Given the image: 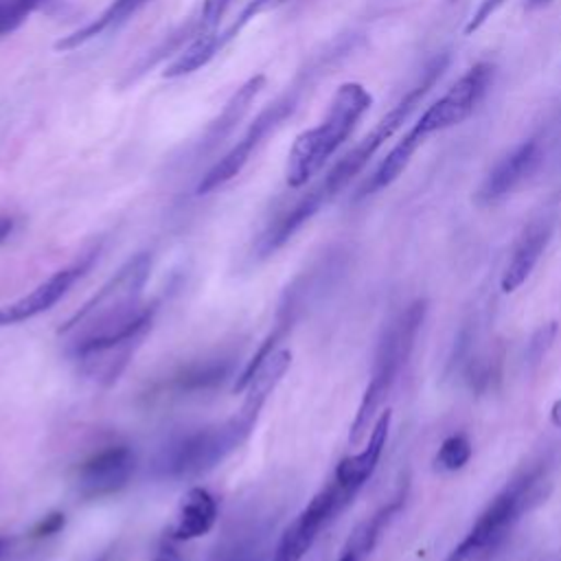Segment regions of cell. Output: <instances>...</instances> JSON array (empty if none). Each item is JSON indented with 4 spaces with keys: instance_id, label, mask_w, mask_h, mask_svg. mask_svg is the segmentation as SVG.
I'll use <instances>...</instances> for the list:
<instances>
[{
    "instance_id": "d4e9b609",
    "label": "cell",
    "mask_w": 561,
    "mask_h": 561,
    "mask_svg": "<svg viewBox=\"0 0 561 561\" xmlns=\"http://www.w3.org/2000/svg\"><path fill=\"white\" fill-rule=\"evenodd\" d=\"M64 522H66V519H64V513H50V515H46L44 519H39V522L35 524V528L31 530V535L37 537V539L57 535V533L64 528Z\"/></svg>"
},
{
    "instance_id": "5b68a950",
    "label": "cell",
    "mask_w": 561,
    "mask_h": 561,
    "mask_svg": "<svg viewBox=\"0 0 561 561\" xmlns=\"http://www.w3.org/2000/svg\"><path fill=\"white\" fill-rule=\"evenodd\" d=\"M423 316H425V302L416 300L386 327V331L377 344L368 386L364 390V397L357 405L355 419L348 430L351 445H359L366 438L368 430L373 427L381 403L390 394L401 368L405 366V362L412 353Z\"/></svg>"
},
{
    "instance_id": "44dd1931",
    "label": "cell",
    "mask_w": 561,
    "mask_h": 561,
    "mask_svg": "<svg viewBox=\"0 0 561 561\" xmlns=\"http://www.w3.org/2000/svg\"><path fill=\"white\" fill-rule=\"evenodd\" d=\"M46 0H0V37L13 33Z\"/></svg>"
},
{
    "instance_id": "e0dca14e",
    "label": "cell",
    "mask_w": 561,
    "mask_h": 561,
    "mask_svg": "<svg viewBox=\"0 0 561 561\" xmlns=\"http://www.w3.org/2000/svg\"><path fill=\"white\" fill-rule=\"evenodd\" d=\"M263 85H265V75H254V77H250V79L230 96V101H228L226 107L221 110L219 118L208 127V131H206V136H204L202 142H206L208 147L221 142V138H226V136L232 131V127L241 121V116L248 112L250 103L254 101V96L261 92Z\"/></svg>"
},
{
    "instance_id": "8992f818",
    "label": "cell",
    "mask_w": 561,
    "mask_h": 561,
    "mask_svg": "<svg viewBox=\"0 0 561 561\" xmlns=\"http://www.w3.org/2000/svg\"><path fill=\"white\" fill-rule=\"evenodd\" d=\"M493 64L478 61L465 70L454 85H449L434 103H430L412 127L390 149L399 162H410L432 134H440L465 123L484 99L493 81Z\"/></svg>"
},
{
    "instance_id": "f1b7e54d",
    "label": "cell",
    "mask_w": 561,
    "mask_h": 561,
    "mask_svg": "<svg viewBox=\"0 0 561 561\" xmlns=\"http://www.w3.org/2000/svg\"><path fill=\"white\" fill-rule=\"evenodd\" d=\"M13 230V219L11 217H0V243L11 234Z\"/></svg>"
},
{
    "instance_id": "4dcf8cb0",
    "label": "cell",
    "mask_w": 561,
    "mask_h": 561,
    "mask_svg": "<svg viewBox=\"0 0 561 561\" xmlns=\"http://www.w3.org/2000/svg\"><path fill=\"white\" fill-rule=\"evenodd\" d=\"M550 2H552V0H528L526 7H528V9H539V7H546V4H550Z\"/></svg>"
},
{
    "instance_id": "3957f363",
    "label": "cell",
    "mask_w": 561,
    "mask_h": 561,
    "mask_svg": "<svg viewBox=\"0 0 561 561\" xmlns=\"http://www.w3.org/2000/svg\"><path fill=\"white\" fill-rule=\"evenodd\" d=\"M291 364L287 348L274 351L245 388V401L226 421L197 427L173 438L156 456V476L169 480H195L221 465L252 434L256 419Z\"/></svg>"
},
{
    "instance_id": "ac0fdd59",
    "label": "cell",
    "mask_w": 561,
    "mask_h": 561,
    "mask_svg": "<svg viewBox=\"0 0 561 561\" xmlns=\"http://www.w3.org/2000/svg\"><path fill=\"white\" fill-rule=\"evenodd\" d=\"M221 50L219 44V31H206V33H197L193 37V42L180 50V55L162 70L164 79H180L186 77L195 70H199L202 66H206L217 53Z\"/></svg>"
},
{
    "instance_id": "d6986e66",
    "label": "cell",
    "mask_w": 561,
    "mask_h": 561,
    "mask_svg": "<svg viewBox=\"0 0 561 561\" xmlns=\"http://www.w3.org/2000/svg\"><path fill=\"white\" fill-rule=\"evenodd\" d=\"M230 373V364L219 359V362H204V364H193L178 373L169 388L173 392H197V390H208L217 383H221Z\"/></svg>"
},
{
    "instance_id": "f546056e",
    "label": "cell",
    "mask_w": 561,
    "mask_h": 561,
    "mask_svg": "<svg viewBox=\"0 0 561 561\" xmlns=\"http://www.w3.org/2000/svg\"><path fill=\"white\" fill-rule=\"evenodd\" d=\"M550 421L554 427L561 430V399L552 403V410H550Z\"/></svg>"
},
{
    "instance_id": "83f0119b",
    "label": "cell",
    "mask_w": 561,
    "mask_h": 561,
    "mask_svg": "<svg viewBox=\"0 0 561 561\" xmlns=\"http://www.w3.org/2000/svg\"><path fill=\"white\" fill-rule=\"evenodd\" d=\"M219 561H252V559H250L245 546H237V548H232L228 554H224Z\"/></svg>"
},
{
    "instance_id": "ffe728a7",
    "label": "cell",
    "mask_w": 561,
    "mask_h": 561,
    "mask_svg": "<svg viewBox=\"0 0 561 561\" xmlns=\"http://www.w3.org/2000/svg\"><path fill=\"white\" fill-rule=\"evenodd\" d=\"M469 458H471L469 438L465 434H451L440 443L434 465L440 471H458L469 462Z\"/></svg>"
},
{
    "instance_id": "4316f807",
    "label": "cell",
    "mask_w": 561,
    "mask_h": 561,
    "mask_svg": "<svg viewBox=\"0 0 561 561\" xmlns=\"http://www.w3.org/2000/svg\"><path fill=\"white\" fill-rule=\"evenodd\" d=\"M151 561H182V557L173 546H164L156 552V557Z\"/></svg>"
},
{
    "instance_id": "9c48e42d",
    "label": "cell",
    "mask_w": 561,
    "mask_h": 561,
    "mask_svg": "<svg viewBox=\"0 0 561 561\" xmlns=\"http://www.w3.org/2000/svg\"><path fill=\"white\" fill-rule=\"evenodd\" d=\"M348 502L342 497V493L335 489L333 482H329L322 491H318L311 502L289 522V526L278 537L272 557L267 561H302L313 541L318 539L320 530L340 515Z\"/></svg>"
},
{
    "instance_id": "7a4b0ae2",
    "label": "cell",
    "mask_w": 561,
    "mask_h": 561,
    "mask_svg": "<svg viewBox=\"0 0 561 561\" xmlns=\"http://www.w3.org/2000/svg\"><path fill=\"white\" fill-rule=\"evenodd\" d=\"M449 64V55L440 53L432 57L410 90L375 123V127L353 145L324 175L322 180L309 188L291 208H287L274 224L265 228V232L256 241V259L272 256L278 248H283L322 206H327L337 193H342L351 180H355L362 169L373 160V156L399 131V127L408 121L414 107L425 99V94L434 88V83L443 77Z\"/></svg>"
},
{
    "instance_id": "7402d4cb",
    "label": "cell",
    "mask_w": 561,
    "mask_h": 561,
    "mask_svg": "<svg viewBox=\"0 0 561 561\" xmlns=\"http://www.w3.org/2000/svg\"><path fill=\"white\" fill-rule=\"evenodd\" d=\"M285 2H287V0H250V2L243 7V11L239 13V18H237L226 31L219 33L221 48H224L230 39H234V37L243 31V26H245L248 22H252V20L259 18L261 13H265V11H270V9H276V7L285 4Z\"/></svg>"
},
{
    "instance_id": "30bf717a",
    "label": "cell",
    "mask_w": 561,
    "mask_h": 561,
    "mask_svg": "<svg viewBox=\"0 0 561 561\" xmlns=\"http://www.w3.org/2000/svg\"><path fill=\"white\" fill-rule=\"evenodd\" d=\"M136 469V454L129 445H107L92 454L77 469V491L88 500H99L125 489Z\"/></svg>"
},
{
    "instance_id": "cb8c5ba5",
    "label": "cell",
    "mask_w": 561,
    "mask_h": 561,
    "mask_svg": "<svg viewBox=\"0 0 561 561\" xmlns=\"http://www.w3.org/2000/svg\"><path fill=\"white\" fill-rule=\"evenodd\" d=\"M504 2H506V0H482V2L478 4V9L471 13L469 22L465 24V33L471 35V33H476L478 28H482V24H484L489 18H493V13H495Z\"/></svg>"
},
{
    "instance_id": "1f68e13d",
    "label": "cell",
    "mask_w": 561,
    "mask_h": 561,
    "mask_svg": "<svg viewBox=\"0 0 561 561\" xmlns=\"http://www.w3.org/2000/svg\"><path fill=\"white\" fill-rule=\"evenodd\" d=\"M7 546H9V539H7V537H0V557L7 552Z\"/></svg>"
},
{
    "instance_id": "603a6c76",
    "label": "cell",
    "mask_w": 561,
    "mask_h": 561,
    "mask_svg": "<svg viewBox=\"0 0 561 561\" xmlns=\"http://www.w3.org/2000/svg\"><path fill=\"white\" fill-rule=\"evenodd\" d=\"M230 4H232V0H204L193 35L206 33V31H217L219 20L224 18V13L228 11Z\"/></svg>"
},
{
    "instance_id": "5bb4252c",
    "label": "cell",
    "mask_w": 561,
    "mask_h": 561,
    "mask_svg": "<svg viewBox=\"0 0 561 561\" xmlns=\"http://www.w3.org/2000/svg\"><path fill=\"white\" fill-rule=\"evenodd\" d=\"M217 513H219V506L215 495L204 486H191L178 504L173 524L169 528V539L191 541V539L204 537L215 526Z\"/></svg>"
},
{
    "instance_id": "9a60e30c",
    "label": "cell",
    "mask_w": 561,
    "mask_h": 561,
    "mask_svg": "<svg viewBox=\"0 0 561 561\" xmlns=\"http://www.w3.org/2000/svg\"><path fill=\"white\" fill-rule=\"evenodd\" d=\"M550 239V228L543 224H533L528 226V230L519 237L506 267L502 274V291L511 294L515 291L519 285L526 283V278L530 276V272L535 270L539 256L543 254L546 245Z\"/></svg>"
},
{
    "instance_id": "7c38bea8",
    "label": "cell",
    "mask_w": 561,
    "mask_h": 561,
    "mask_svg": "<svg viewBox=\"0 0 561 561\" xmlns=\"http://www.w3.org/2000/svg\"><path fill=\"white\" fill-rule=\"evenodd\" d=\"M541 160L543 142L537 136L517 142L489 169L478 188V199L484 204L504 199L539 169Z\"/></svg>"
},
{
    "instance_id": "2e32d148",
    "label": "cell",
    "mask_w": 561,
    "mask_h": 561,
    "mask_svg": "<svg viewBox=\"0 0 561 561\" xmlns=\"http://www.w3.org/2000/svg\"><path fill=\"white\" fill-rule=\"evenodd\" d=\"M151 0H112L94 20H90L88 24L79 26L77 31L64 35L61 39L55 42V50H75L92 39H96L99 35L125 24L129 18H134L145 4H149Z\"/></svg>"
},
{
    "instance_id": "277c9868",
    "label": "cell",
    "mask_w": 561,
    "mask_h": 561,
    "mask_svg": "<svg viewBox=\"0 0 561 561\" xmlns=\"http://www.w3.org/2000/svg\"><path fill=\"white\" fill-rule=\"evenodd\" d=\"M373 94L359 81L342 83L320 121V125L296 136L285 164V182L289 188L305 186L329 158L346 142L362 116L370 110Z\"/></svg>"
},
{
    "instance_id": "8fae6325",
    "label": "cell",
    "mask_w": 561,
    "mask_h": 561,
    "mask_svg": "<svg viewBox=\"0 0 561 561\" xmlns=\"http://www.w3.org/2000/svg\"><path fill=\"white\" fill-rule=\"evenodd\" d=\"M96 252H88L85 256L72 261L70 265L53 272L46 280H42L35 289L24 294L22 298L0 307V329L9 324H20L26 322L44 311H48L53 305H57L68 289L90 270Z\"/></svg>"
},
{
    "instance_id": "6da1fadb",
    "label": "cell",
    "mask_w": 561,
    "mask_h": 561,
    "mask_svg": "<svg viewBox=\"0 0 561 561\" xmlns=\"http://www.w3.org/2000/svg\"><path fill=\"white\" fill-rule=\"evenodd\" d=\"M149 274L151 254H134L57 331L72 335L68 353L81 373L105 386L116 381L153 324L158 302L140 300Z\"/></svg>"
},
{
    "instance_id": "484cf974",
    "label": "cell",
    "mask_w": 561,
    "mask_h": 561,
    "mask_svg": "<svg viewBox=\"0 0 561 561\" xmlns=\"http://www.w3.org/2000/svg\"><path fill=\"white\" fill-rule=\"evenodd\" d=\"M554 333H557V324H554V322H550V327L541 329L537 335H539V337H543V342H546L543 346L548 348V346H550V342L554 340ZM530 353H533V357H535V359H539V357L543 355V351H541V344H539V340H537V337L530 342Z\"/></svg>"
},
{
    "instance_id": "4fadbf2b",
    "label": "cell",
    "mask_w": 561,
    "mask_h": 561,
    "mask_svg": "<svg viewBox=\"0 0 561 561\" xmlns=\"http://www.w3.org/2000/svg\"><path fill=\"white\" fill-rule=\"evenodd\" d=\"M390 410H383L368 434V440L364 445V449L359 454L346 456L337 462L331 482L335 484V489L342 493V497L351 504L353 497L359 493V489L370 480V476L375 473L379 458L383 454L386 440H388V430H390Z\"/></svg>"
},
{
    "instance_id": "52a82bcc",
    "label": "cell",
    "mask_w": 561,
    "mask_h": 561,
    "mask_svg": "<svg viewBox=\"0 0 561 561\" xmlns=\"http://www.w3.org/2000/svg\"><path fill=\"white\" fill-rule=\"evenodd\" d=\"M543 480L541 467L528 469L513 478L482 511L465 539L447 554L445 561H471L478 554L495 550L511 533L524 511H528L537 497Z\"/></svg>"
},
{
    "instance_id": "ba28073f",
    "label": "cell",
    "mask_w": 561,
    "mask_h": 561,
    "mask_svg": "<svg viewBox=\"0 0 561 561\" xmlns=\"http://www.w3.org/2000/svg\"><path fill=\"white\" fill-rule=\"evenodd\" d=\"M300 90L298 85H294L291 90H287L283 96H278L274 103H270L245 129V134L202 175V180L195 186L197 195H208L210 191L224 186L226 182H230L234 175H239L243 171V167L248 164V160L252 158V153L259 149V145L296 110L298 99H300Z\"/></svg>"
}]
</instances>
